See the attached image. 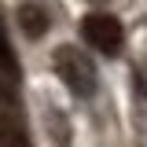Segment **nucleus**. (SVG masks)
Wrapping results in <instances>:
<instances>
[{"instance_id":"obj_1","label":"nucleus","mask_w":147,"mask_h":147,"mask_svg":"<svg viewBox=\"0 0 147 147\" xmlns=\"http://www.w3.org/2000/svg\"><path fill=\"white\" fill-rule=\"evenodd\" d=\"M52 63H55L59 81H63V85H66V88H70L77 99H88L92 92H96V66H92V59H88V55H85V52H77L74 44L55 48Z\"/></svg>"},{"instance_id":"obj_2","label":"nucleus","mask_w":147,"mask_h":147,"mask_svg":"<svg viewBox=\"0 0 147 147\" xmlns=\"http://www.w3.org/2000/svg\"><path fill=\"white\" fill-rule=\"evenodd\" d=\"M81 37L88 40V48H96L99 55H118L125 44V30L110 11H88L81 18Z\"/></svg>"},{"instance_id":"obj_3","label":"nucleus","mask_w":147,"mask_h":147,"mask_svg":"<svg viewBox=\"0 0 147 147\" xmlns=\"http://www.w3.org/2000/svg\"><path fill=\"white\" fill-rule=\"evenodd\" d=\"M15 18H18V30H22V37H30V40H40V37L48 33V26H52L48 7H40V4H33V0L18 4Z\"/></svg>"},{"instance_id":"obj_4","label":"nucleus","mask_w":147,"mask_h":147,"mask_svg":"<svg viewBox=\"0 0 147 147\" xmlns=\"http://www.w3.org/2000/svg\"><path fill=\"white\" fill-rule=\"evenodd\" d=\"M44 125H48V136H52L55 147H70V121H66L63 110L48 107V110H44Z\"/></svg>"}]
</instances>
